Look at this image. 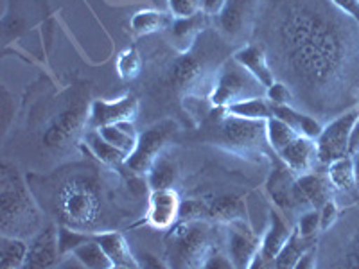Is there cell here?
I'll return each instance as SVG.
<instances>
[{"instance_id": "cell-1", "label": "cell", "mask_w": 359, "mask_h": 269, "mask_svg": "<svg viewBox=\"0 0 359 269\" xmlns=\"http://www.w3.org/2000/svg\"><path fill=\"white\" fill-rule=\"evenodd\" d=\"M273 13L261 47L275 76L311 110L341 106L359 88V25L331 0H280Z\"/></svg>"}, {"instance_id": "cell-2", "label": "cell", "mask_w": 359, "mask_h": 269, "mask_svg": "<svg viewBox=\"0 0 359 269\" xmlns=\"http://www.w3.org/2000/svg\"><path fill=\"white\" fill-rule=\"evenodd\" d=\"M0 216L2 235L34 237L41 230V217L18 171L8 162L0 169Z\"/></svg>"}, {"instance_id": "cell-3", "label": "cell", "mask_w": 359, "mask_h": 269, "mask_svg": "<svg viewBox=\"0 0 359 269\" xmlns=\"http://www.w3.org/2000/svg\"><path fill=\"white\" fill-rule=\"evenodd\" d=\"M216 246L214 230L203 219H182L169 228L165 261L169 268H203L210 249Z\"/></svg>"}, {"instance_id": "cell-4", "label": "cell", "mask_w": 359, "mask_h": 269, "mask_svg": "<svg viewBox=\"0 0 359 269\" xmlns=\"http://www.w3.org/2000/svg\"><path fill=\"white\" fill-rule=\"evenodd\" d=\"M266 97V88L253 78L246 69L230 57L217 69L214 78L212 90H210V104L214 108L224 110L233 102L245 101V99Z\"/></svg>"}, {"instance_id": "cell-5", "label": "cell", "mask_w": 359, "mask_h": 269, "mask_svg": "<svg viewBox=\"0 0 359 269\" xmlns=\"http://www.w3.org/2000/svg\"><path fill=\"white\" fill-rule=\"evenodd\" d=\"M60 208L65 217L67 226L86 232V226L97 219L99 194L97 185L92 184L88 178L76 176L72 181L63 188Z\"/></svg>"}, {"instance_id": "cell-6", "label": "cell", "mask_w": 359, "mask_h": 269, "mask_svg": "<svg viewBox=\"0 0 359 269\" xmlns=\"http://www.w3.org/2000/svg\"><path fill=\"white\" fill-rule=\"evenodd\" d=\"M359 118V104L343 110L331 123L323 126L316 139V153L320 165H329L339 158L351 155V137Z\"/></svg>"}, {"instance_id": "cell-7", "label": "cell", "mask_w": 359, "mask_h": 269, "mask_svg": "<svg viewBox=\"0 0 359 269\" xmlns=\"http://www.w3.org/2000/svg\"><path fill=\"white\" fill-rule=\"evenodd\" d=\"M217 142L239 155H252L262 151L266 140V120H248L224 113L217 127Z\"/></svg>"}, {"instance_id": "cell-8", "label": "cell", "mask_w": 359, "mask_h": 269, "mask_svg": "<svg viewBox=\"0 0 359 269\" xmlns=\"http://www.w3.org/2000/svg\"><path fill=\"white\" fill-rule=\"evenodd\" d=\"M175 133L176 124L172 120H160L144 130L139 133L133 153L128 156L126 167L135 174H147L155 160L168 149Z\"/></svg>"}, {"instance_id": "cell-9", "label": "cell", "mask_w": 359, "mask_h": 269, "mask_svg": "<svg viewBox=\"0 0 359 269\" xmlns=\"http://www.w3.org/2000/svg\"><path fill=\"white\" fill-rule=\"evenodd\" d=\"M224 244L233 268H253L261 251V239L255 235L245 219L226 223L224 228Z\"/></svg>"}, {"instance_id": "cell-10", "label": "cell", "mask_w": 359, "mask_h": 269, "mask_svg": "<svg viewBox=\"0 0 359 269\" xmlns=\"http://www.w3.org/2000/svg\"><path fill=\"white\" fill-rule=\"evenodd\" d=\"M139 99L135 95L128 94L121 99H114V101H107V99H97L92 102V106L88 110V120H86V127L88 130H97L101 126H108V124H118V123H135V118L139 115Z\"/></svg>"}, {"instance_id": "cell-11", "label": "cell", "mask_w": 359, "mask_h": 269, "mask_svg": "<svg viewBox=\"0 0 359 269\" xmlns=\"http://www.w3.org/2000/svg\"><path fill=\"white\" fill-rule=\"evenodd\" d=\"M332 194H334V188L327 176V171L320 174L314 169L306 174L297 176L294 179V196H297L302 210H307V208H318L320 210L327 201L332 200Z\"/></svg>"}, {"instance_id": "cell-12", "label": "cell", "mask_w": 359, "mask_h": 269, "mask_svg": "<svg viewBox=\"0 0 359 269\" xmlns=\"http://www.w3.org/2000/svg\"><path fill=\"white\" fill-rule=\"evenodd\" d=\"M294 179H297V176L280 162V165L275 167V171L269 176L268 184H266L268 196L273 200L278 210L286 217H297L294 214L304 212L298 205L297 196H294Z\"/></svg>"}, {"instance_id": "cell-13", "label": "cell", "mask_w": 359, "mask_h": 269, "mask_svg": "<svg viewBox=\"0 0 359 269\" xmlns=\"http://www.w3.org/2000/svg\"><path fill=\"white\" fill-rule=\"evenodd\" d=\"M180 200L175 188H156L149 196L147 208V224L156 230H169L180 219Z\"/></svg>"}, {"instance_id": "cell-14", "label": "cell", "mask_w": 359, "mask_h": 269, "mask_svg": "<svg viewBox=\"0 0 359 269\" xmlns=\"http://www.w3.org/2000/svg\"><path fill=\"white\" fill-rule=\"evenodd\" d=\"M280 160L294 176H302L316 169L318 162V153H316V140H311L307 137H300L291 140L286 147H282L277 153Z\"/></svg>"}, {"instance_id": "cell-15", "label": "cell", "mask_w": 359, "mask_h": 269, "mask_svg": "<svg viewBox=\"0 0 359 269\" xmlns=\"http://www.w3.org/2000/svg\"><path fill=\"white\" fill-rule=\"evenodd\" d=\"M293 228L294 226H291L290 221L284 219L282 214L275 212V210L269 214V224L261 239V251H259V257L253 268L264 264H275V258L280 253V249L290 241Z\"/></svg>"}, {"instance_id": "cell-16", "label": "cell", "mask_w": 359, "mask_h": 269, "mask_svg": "<svg viewBox=\"0 0 359 269\" xmlns=\"http://www.w3.org/2000/svg\"><path fill=\"white\" fill-rule=\"evenodd\" d=\"M62 255H60V246H57V226H45L34 235L33 242L29 244L27 269H49L54 265H60Z\"/></svg>"}, {"instance_id": "cell-17", "label": "cell", "mask_w": 359, "mask_h": 269, "mask_svg": "<svg viewBox=\"0 0 359 269\" xmlns=\"http://www.w3.org/2000/svg\"><path fill=\"white\" fill-rule=\"evenodd\" d=\"M257 0H226L223 11L217 15V27L229 38H236L245 33L255 15Z\"/></svg>"}, {"instance_id": "cell-18", "label": "cell", "mask_w": 359, "mask_h": 269, "mask_svg": "<svg viewBox=\"0 0 359 269\" xmlns=\"http://www.w3.org/2000/svg\"><path fill=\"white\" fill-rule=\"evenodd\" d=\"M95 241L101 244L104 249L107 257L110 258L114 269H137L140 268V262L135 258L133 251H131L130 244H128L126 237L121 232L115 230H99V232L92 233Z\"/></svg>"}, {"instance_id": "cell-19", "label": "cell", "mask_w": 359, "mask_h": 269, "mask_svg": "<svg viewBox=\"0 0 359 269\" xmlns=\"http://www.w3.org/2000/svg\"><path fill=\"white\" fill-rule=\"evenodd\" d=\"M232 57L243 67V69L248 70L253 78L257 79L264 88H268V86H271L275 81H277V79H275L273 69H271V65H269L268 56H266L264 49H262L261 45L257 43L243 45V47H239V49L233 53Z\"/></svg>"}, {"instance_id": "cell-20", "label": "cell", "mask_w": 359, "mask_h": 269, "mask_svg": "<svg viewBox=\"0 0 359 269\" xmlns=\"http://www.w3.org/2000/svg\"><path fill=\"white\" fill-rule=\"evenodd\" d=\"M208 18L210 17L203 15L201 11L198 15H194V17L189 18H172L168 31L176 50H180V53H189L198 41V38L201 36V33L207 29Z\"/></svg>"}, {"instance_id": "cell-21", "label": "cell", "mask_w": 359, "mask_h": 269, "mask_svg": "<svg viewBox=\"0 0 359 269\" xmlns=\"http://www.w3.org/2000/svg\"><path fill=\"white\" fill-rule=\"evenodd\" d=\"M273 108V115L280 120L287 124L291 130L294 131L300 137H307L311 140H316L322 133L323 126L320 124V120L313 117V115L306 113V111H300L297 106H291V104H286V106H271Z\"/></svg>"}, {"instance_id": "cell-22", "label": "cell", "mask_w": 359, "mask_h": 269, "mask_svg": "<svg viewBox=\"0 0 359 269\" xmlns=\"http://www.w3.org/2000/svg\"><path fill=\"white\" fill-rule=\"evenodd\" d=\"M327 176L331 179L334 192H339L343 196H351L352 200L359 198V185L355 179L354 162L352 156H345L327 165Z\"/></svg>"}, {"instance_id": "cell-23", "label": "cell", "mask_w": 359, "mask_h": 269, "mask_svg": "<svg viewBox=\"0 0 359 269\" xmlns=\"http://www.w3.org/2000/svg\"><path fill=\"white\" fill-rule=\"evenodd\" d=\"M191 50L189 53H182V56L176 57L175 62H172L171 83L176 88H191L203 76V63Z\"/></svg>"}, {"instance_id": "cell-24", "label": "cell", "mask_w": 359, "mask_h": 269, "mask_svg": "<svg viewBox=\"0 0 359 269\" xmlns=\"http://www.w3.org/2000/svg\"><path fill=\"white\" fill-rule=\"evenodd\" d=\"M146 176L147 185H149L151 191H156V188H172L176 181H178L180 176L178 162H176L175 156L165 149V151L155 160V163H153L151 169L147 171Z\"/></svg>"}, {"instance_id": "cell-25", "label": "cell", "mask_w": 359, "mask_h": 269, "mask_svg": "<svg viewBox=\"0 0 359 269\" xmlns=\"http://www.w3.org/2000/svg\"><path fill=\"white\" fill-rule=\"evenodd\" d=\"M83 108L81 106H69L62 115H57L53 126L45 133V140L49 146H60L63 140L70 139V134L78 131L79 124L83 120Z\"/></svg>"}, {"instance_id": "cell-26", "label": "cell", "mask_w": 359, "mask_h": 269, "mask_svg": "<svg viewBox=\"0 0 359 269\" xmlns=\"http://www.w3.org/2000/svg\"><path fill=\"white\" fill-rule=\"evenodd\" d=\"M85 142L88 146L90 153L102 163V165H107V167L111 169H118L121 165H126L128 156L124 155L121 149H117L115 146H111L110 142L102 139L101 133L97 130H88L86 131Z\"/></svg>"}, {"instance_id": "cell-27", "label": "cell", "mask_w": 359, "mask_h": 269, "mask_svg": "<svg viewBox=\"0 0 359 269\" xmlns=\"http://www.w3.org/2000/svg\"><path fill=\"white\" fill-rule=\"evenodd\" d=\"M97 131L101 133V137L107 142H110L111 146H115L117 149L124 153L126 156H130L133 153L135 146H137V139H139V133L135 130L133 123H118V124H108V126L97 127Z\"/></svg>"}, {"instance_id": "cell-28", "label": "cell", "mask_w": 359, "mask_h": 269, "mask_svg": "<svg viewBox=\"0 0 359 269\" xmlns=\"http://www.w3.org/2000/svg\"><path fill=\"white\" fill-rule=\"evenodd\" d=\"M29 244L25 239L15 235H2L0 239V268L20 269L25 268Z\"/></svg>"}, {"instance_id": "cell-29", "label": "cell", "mask_w": 359, "mask_h": 269, "mask_svg": "<svg viewBox=\"0 0 359 269\" xmlns=\"http://www.w3.org/2000/svg\"><path fill=\"white\" fill-rule=\"evenodd\" d=\"M316 244V237H302L297 232V228H293L290 241L286 242V246L280 249V253L275 258V268H284V269H294L297 268V262L300 261L304 253L309 248Z\"/></svg>"}, {"instance_id": "cell-30", "label": "cell", "mask_w": 359, "mask_h": 269, "mask_svg": "<svg viewBox=\"0 0 359 269\" xmlns=\"http://www.w3.org/2000/svg\"><path fill=\"white\" fill-rule=\"evenodd\" d=\"M171 20L172 18H169L162 11H156V9H142V11H137L131 17L130 25L131 31L137 36H147V34L158 33V31L168 29Z\"/></svg>"}, {"instance_id": "cell-31", "label": "cell", "mask_w": 359, "mask_h": 269, "mask_svg": "<svg viewBox=\"0 0 359 269\" xmlns=\"http://www.w3.org/2000/svg\"><path fill=\"white\" fill-rule=\"evenodd\" d=\"M207 217L223 224L245 219V205L236 196H221L207 203Z\"/></svg>"}, {"instance_id": "cell-32", "label": "cell", "mask_w": 359, "mask_h": 269, "mask_svg": "<svg viewBox=\"0 0 359 269\" xmlns=\"http://www.w3.org/2000/svg\"><path fill=\"white\" fill-rule=\"evenodd\" d=\"M223 111L233 115V117L248 118V120H268L269 117H273V108L266 97H253L233 102Z\"/></svg>"}, {"instance_id": "cell-33", "label": "cell", "mask_w": 359, "mask_h": 269, "mask_svg": "<svg viewBox=\"0 0 359 269\" xmlns=\"http://www.w3.org/2000/svg\"><path fill=\"white\" fill-rule=\"evenodd\" d=\"M72 255L78 258V261L81 262L83 268L86 269H114L110 258L107 257L104 249L101 248V244L95 241L94 237H90L88 241L83 242L79 248L74 249Z\"/></svg>"}, {"instance_id": "cell-34", "label": "cell", "mask_w": 359, "mask_h": 269, "mask_svg": "<svg viewBox=\"0 0 359 269\" xmlns=\"http://www.w3.org/2000/svg\"><path fill=\"white\" fill-rule=\"evenodd\" d=\"M298 134L287 126L284 120L273 117H269L266 120V140H268V146L273 149L275 153H278L282 147H286L287 144L293 139H297Z\"/></svg>"}, {"instance_id": "cell-35", "label": "cell", "mask_w": 359, "mask_h": 269, "mask_svg": "<svg viewBox=\"0 0 359 269\" xmlns=\"http://www.w3.org/2000/svg\"><path fill=\"white\" fill-rule=\"evenodd\" d=\"M92 237V233H86L83 230L72 228V226H67V224H62L57 226V246H60V255L62 258L72 255L74 249L79 248L83 242H86Z\"/></svg>"}, {"instance_id": "cell-36", "label": "cell", "mask_w": 359, "mask_h": 269, "mask_svg": "<svg viewBox=\"0 0 359 269\" xmlns=\"http://www.w3.org/2000/svg\"><path fill=\"white\" fill-rule=\"evenodd\" d=\"M117 74L118 78H123L124 81H131V79L139 78L140 70H142V57H140L137 49H126L118 54L117 57Z\"/></svg>"}, {"instance_id": "cell-37", "label": "cell", "mask_w": 359, "mask_h": 269, "mask_svg": "<svg viewBox=\"0 0 359 269\" xmlns=\"http://www.w3.org/2000/svg\"><path fill=\"white\" fill-rule=\"evenodd\" d=\"M297 232L302 237H316L322 230L320 226V210L318 208H307L297 217Z\"/></svg>"}, {"instance_id": "cell-38", "label": "cell", "mask_w": 359, "mask_h": 269, "mask_svg": "<svg viewBox=\"0 0 359 269\" xmlns=\"http://www.w3.org/2000/svg\"><path fill=\"white\" fill-rule=\"evenodd\" d=\"M266 99L271 106H286L291 104L294 106V95L290 86L282 81H275L273 85L266 88Z\"/></svg>"}, {"instance_id": "cell-39", "label": "cell", "mask_w": 359, "mask_h": 269, "mask_svg": "<svg viewBox=\"0 0 359 269\" xmlns=\"http://www.w3.org/2000/svg\"><path fill=\"white\" fill-rule=\"evenodd\" d=\"M172 18H189L200 13V0H168Z\"/></svg>"}, {"instance_id": "cell-40", "label": "cell", "mask_w": 359, "mask_h": 269, "mask_svg": "<svg viewBox=\"0 0 359 269\" xmlns=\"http://www.w3.org/2000/svg\"><path fill=\"white\" fill-rule=\"evenodd\" d=\"M233 268L229 258V253L223 251L219 246H214L203 262V269H230Z\"/></svg>"}, {"instance_id": "cell-41", "label": "cell", "mask_w": 359, "mask_h": 269, "mask_svg": "<svg viewBox=\"0 0 359 269\" xmlns=\"http://www.w3.org/2000/svg\"><path fill=\"white\" fill-rule=\"evenodd\" d=\"M338 216L339 208L338 205H336L334 198H332V200H329L322 208H320V226H322V230L331 228L332 224L336 223V219H338Z\"/></svg>"}, {"instance_id": "cell-42", "label": "cell", "mask_w": 359, "mask_h": 269, "mask_svg": "<svg viewBox=\"0 0 359 269\" xmlns=\"http://www.w3.org/2000/svg\"><path fill=\"white\" fill-rule=\"evenodd\" d=\"M331 4L359 25V0H331Z\"/></svg>"}, {"instance_id": "cell-43", "label": "cell", "mask_w": 359, "mask_h": 269, "mask_svg": "<svg viewBox=\"0 0 359 269\" xmlns=\"http://www.w3.org/2000/svg\"><path fill=\"white\" fill-rule=\"evenodd\" d=\"M226 0H200V11L210 18H216L223 11Z\"/></svg>"}, {"instance_id": "cell-44", "label": "cell", "mask_w": 359, "mask_h": 269, "mask_svg": "<svg viewBox=\"0 0 359 269\" xmlns=\"http://www.w3.org/2000/svg\"><path fill=\"white\" fill-rule=\"evenodd\" d=\"M309 268H316V249L309 248L306 253H304L300 261L297 262V268L294 269H309Z\"/></svg>"}, {"instance_id": "cell-45", "label": "cell", "mask_w": 359, "mask_h": 269, "mask_svg": "<svg viewBox=\"0 0 359 269\" xmlns=\"http://www.w3.org/2000/svg\"><path fill=\"white\" fill-rule=\"evenodd\" d=\"M354 153H359V118L358 123H355L354 130H352V137H351V155Z\"/></svg>"}, {"instance_id": "cell-46", "label": "cell", "mask_w": 359, "mask_h": 269, "mask_svg": "<svg viewBox=\"0 0 359 269\" xmlns=\"http://www.w3.org/2000/svg\"><path fill=\"white\" fill-rule=\"evenodd\" d=\"M352 156V162H354V172H355V179H358V185H359V153H354Z\"/></svg>"}]
</instances>
